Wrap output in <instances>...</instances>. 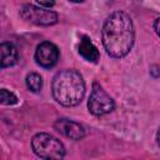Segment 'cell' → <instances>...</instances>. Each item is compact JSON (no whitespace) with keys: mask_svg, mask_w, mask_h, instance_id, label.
Listing matches in <instances>:
<instances>
[{"mask_svg":"<svg viewBox=\"0 0 160 160\" xmlns=\"http://www.w3.org/2000/svg\"><path fill=\"white\" fill-rule=\"evenodd\" d=\"M101 40L108 55L114 59L126 56L135 40V30L131 18L124 11L111 12L104 21Z\"/></svg>","mask_w":160,"mask_h":160,"instance_id":"1","label":"cell"},{"mask_svg":"<svg viewBox=\"0 0 160 160\" xmlns=\"http://www.w3.org/2000/svg\"><path fill=\"white\" fill-rule=\"evenodd\" d=\"M51 90L58 104L71 108L79 105L84 99L85 82L79 71L75 69H65L54 76Z\"/></svg>","mask_w":160,"mask_h":160,"instance_id":"2","label":"cell"},{"mask_svg":"<svg viewBox=\"0 0 160 160\" xmlns=\"http://www.w3.org/2000/svg\"><path fill=\"white\" fill-rule=\"evenodd\" d=\"M31 148L39 158L48 160L62 159L66 152L64 144L48 132H39L34 135L31 140Z\"/></svg>","mask_w":160,"mask_h":160,"instance_id":"3","label":"cell"},{"mask_svg":"<svg viewBox=\"0 0 160 160\" xmlns=\"http://www.w3.org/2000/svg\"><path fill=\"white\" fill-rule=\"evenodd\" d=\"M88 109H89L90 114H92L95 116L106 115L115 109L114 99L96 81H94L92 86H91V92H90V96L88 100Z\"/></svg>","mask_w":160,"mask_h":160,"instance_id":"4","label":"cell"},{"mask_svg":"<svg viewBox=\"0 0 160 160\" xmlns=\"http://www.w3.org/2000/svg\"><path fill=\"white\" fill-rule=\"evenodd\" d=\"M19 14L25 21L39 26H50L56 24L59 20L58 14L55 11L31 4L22 5L19 10Z\"/></svg>","mask_w":160,"mask_h":160,"instance_id":"5","label":"cell"},{"mask_svg":"<svg viewBox=\"0 0 160 160\" xmlns=\"http://www.w3.org/2000/svg\"><path fill=\"white\" fill-rule=\"evenodd\" d=\"M60 58V51L58 46L50 41H42L38 45L35 50V61L39 66L44 69L54 68Z\"/></svg>","mask_w":160,"mask_h":160,"instance_id":"6","label":"cell"},{"mask_svg":"<svg viewBox=\"0 0 160 160\" xmlns=\"http://www.w3.org/2000/svg\"><path fill=\"white\" fill-rule=\"evenodd\" d=\"M54 129L70 140H81L86 134L81 124L69 119H58L54 122Z\"/></svg>","mask_w":160,"mask_h":160,"instance_id":"7","label":"cell"},{"mask_svg":"<svg viewBox=\"0 0 160 160\" xmlns=\"http://www.w3.org/2000/svg\"><path fill=\"white\" fill-rule=\"evenodd\" d=\"M79 54L89 62L96 64L100 59V52L95 44L91 41V39L86 35L81 36L80 42H79Z\"/></svg>","mask_w":160,"mask_h":160,"instance_id":"8","label":"cell"},{"mask_svg":"<svg viewBox=\"0 0 160 160\" xmlns=\"http://www.w3.org/2000/svg\"><path fill=\"white\" fill-rule=\"evenodd\" d=\"M0 52H1V69H6V68H10L18 64L19 51L14 44L9 41L1 42Z\"/></svg>","mask_w":160,"mask_h":160,"instance_id":"9","label":"cell"},{"mask_svg":"<svg viewBox=\"0 0 160 160\" xmlns=\"http://www.w3.org/2000/svg\"><path fill=\"white\" fill-rule=\"evenodd\" d=\"M26 88L32 92H39L42 89V78L38 72H29L25 79Z\"/></svg>","mask_w":160,"mask_h":160,"instance_id":"10","label":"cell"},{"mask_svg":"<svg viewBox=\"0 0 160 160\" xmlns=\"http://www.w3.org/2000/svg\"><path fill=\"white\" fill-rule=\"evenodd\" d=\"M18 101H19L18 96L14 92H11L6 89L0 90V102L2 105H15V104H18Z\"/></svg>","mask_w":160,"mask_h":160,"instance_id":"11","label":"cell"},{"mask_svg":"<svg viewBox=\"0 0 160 160\" xmlns=\"http://www.w3.org/2000/svg\"><path fill=\"white\" fill-rule=\"evenodd\" d=\"M41 8H46V9H50L55 5V0H35Z\"/></svg>","mask_w":160,"mask_h":160,"instance_id":"12","label":"cell"},{"mask_svg":"<svg viewBox=\"0 0 160 160\" xmlns=\"http://www.w3.org/2000/svg\"><path fill=\"white\" fill-rule=\"evenodd\" d=\"M154 30L158 34V36L160 38V18L155 19V21H154Z\"/></svg>","mask_w":160,"mask_h":160,"instance_id":"13","label":"cell"},{"mask_svg":"<svg viewBox=\"0 0 160 160\" xmlns=\"http://www.w3.org/2000/svg\"><path fill=\"white\" fill-rule=\"evenodd\" d=\"M156 144H158L159 148H160V128H159L158 131H156Z\"/></svg>","mask_w":160,"mask_h":160,"instance_id":"14","label":"cell"},{"mask_svg":"<svg viewBox=\"0 0 160 160\" xmlns=\"http://www.w3.org/2000/svg\"><path fill=\"white\" fill-rule=\"evenodd\" d=\"M71 2H82L84 0H70Z\"/></svg>","mask_w":160,"mask_h":160,"instance_id":"15","label":"cell"}]
</instances>
